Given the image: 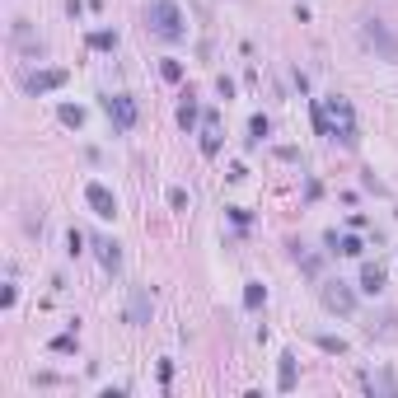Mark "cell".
<instances>
[{
  "label": "cell",
  "mask_w": 398,
  "mask_h": 398,
  "mask_svg": "<svg viewBox=\"0 0 398 398\" xmlns=\"http://www.w3.org/2000/svg\"><path fill=\"white\" fill-rule=\"evenodd\" d=\"M150 314H155V296H150L146 286H131V291H127V323H131V328H146Z\"/></svg>",
  "instance_id": "obj_7"
},
{
  "label": "cell",
  "mask_w": 398,
  "mask_h": 398,
  "mask_svg": "<svg viewBox=\"0 0 398 398\" xmlns=\"http://www.w3.org/2000/svg\"><path fill=\"white\" fill-rule=\"evenodd\" d=\"M146 28L159 38V43H183L188 38V19L173 0H150L146 5Z\"/></svg>",
  "instance_id": "obj_1"
},
{
  "label": "cell",
  "mask_w": 398,
  "mask_h": 398,
  "mask_svg": "<svg viewBox=\"0 0 398 398\" xmlns=\"http://www.w3.org/2000/svg\"><path fill=\"white\" fill-rule=\"evenodd\" d=\"M338 253H342V258H361L365 244H361L356 235H338Z\"/></svg>",
  "instance_id": "obj_16"
},
{
  "label": "cell",
  "mask_w": 398,
  "mask_h": 398,
  "mask_svg": "<svg viewBox=\"0 0 398 398\" xmlns=\"http://www.w3.org/2000/svg\"><path fill=\"white\" fill-rule=\"evenodd\" d=\"M90 47H94V52H113V47H117V33L99 28V33H90Z\"/></svg>",
  "instance_id": "obj_20"
},
{
  "label": "cell",
  "mask_w": 398,
  "mask_h": 398,
  "mask_svg": "<svg viewBox=\"0 0 398 398\" xmlns=\"http://www.w3.org/2000/svg\"><path fill=\"white\" fill-rule=\"evenodd\" d=\"M169 206L173 211H188V193H183V188H169Z\"/></svg>",
  "instance_id": "obj_23"
},
{
  "label": "cell",
  "mask_w": 398,
  "mask_h": 398,
  "mask_svg": "<svg viewBox=\"0 0 398 398\" xmlns=\"http://www.w3.org/2000/svg\"><path fill=\"white\" fill-rule=\"evenodd\" d=\"M262 305H267V286L249 281V286H244V309H262Z\"/></svg>",
  "instance_id": "obj_15"
},
{
  "label": "cell",
  "mask_w": 398,
  "mask_h": 398,
  "mask_svg": "<svg viewBox=\"0 0 398 398\" xmlns=\"http://www.w3.org/2000/svg\"><path fill=\"white\" fill-rule=\"evenodd\" d=\"M276 389H281V394L296 389V356H291V352H281V365H276Z\"/></svg>",
  "instance_id": "obj_11"
},
{
  "label": "cell",
  "mask_w": 398,
  "mask_h": 398,
  "mask_svg": "<svg viewBox=\"0 0 398 398\" xmlns=\"http://www.w3.org/2000/svg\"><path fill=\"white\" fill-rule=\"evenodd\" d=\"M178 127H183V131H193V127H197V99H193V94H183V103H178Z\"/></svg>",
  "instance_id": "obj_14"
},
{
  "label": "cell",
  "mask_w": 398,
  "mask_h": 398,
  "mask_svg": "<svg viewBox=\"0 0 398 398\" xmlns=\"http://www.w3.org/2000/svg\"><path fill=\"white\" fill-rule=\"evenodd\" d=\"M361 43L370 47V52H375L380 61H394V66H398V33L389 28L384 19H375V14H365V19H361Z\"/></svg>",
  "instance_id": "obj_3"
},
{
  "label": "cell",
  "mask_w": 398,
  "mask_h": 398,
  "mask_svg": "<svg viewBox=\"0 0 398 398\" xmlns=\"http://www.w3.org/2000/svg\"><path fill=\"white\" fill-rule=\"evenodd\" d=\"M85 202H90V211H94L99 220H113V216H117V193L108 188V183H99V178L85 183Z\"/></svg>",
  "instance_id": "obj_6"
},
{
  "label": "cell",
  "mask_w": 398,
  "mask_h": 398,
  "mask_svg": "<svg viewBox=\"0 0 398 398\" xmlns=\"http://www.w3.org/2000/svg\"><path fill=\"white\" fill-rule=\"evenodd\" d=\"M94 253H99L103 272H122V244L117 239H94Z\"/></svg>",
  "instance_id": "obj_9"
},
{
  "label": "cell",
  "mask_w": 398,
  "mask_h": 398,
  "mask_svg": "<svg viewBox=\"0 0 398 398\" xmlns=\"http://www.w3.org/2000/svg\"><path fill=\"white\" fill-rule=\"evenodd\" d=\"M57 117H61L66 127H75V131L85 127V108H75V103H61V108H57Z\"/></svg>",
  "instance_id": "obj_17"
},
{
  "label": "cell",
  "mask_w": 398,
  "mask_h": 398,
  "mask_svg": "<svg viewBox=\"0 0 398 398\" xmlns=\"http://www.w3.org/2000/svg\"><path fill=\"white\" fill-rule=\"evenodd\" d=\"M267 131H272V122H267L262 113H258V117H249V146H258V141L267 136Z\"/></svg>",
  "instance_id": "obj_19"
},
{
  "label": "cell",
  "mask_w": 398,
  "mask_h": 398,
  "mask_svg": "<svg viewBox=\"0 0 398 398\" xmlns=\"http://www.w3.org/2000/svg\"><path fill=\"white\" fill-rule=\"evenodd\" d=\"M216 90H220V99H235V80L220 75V80H216Z\"/></svg>",
  "instance_id": "obj_25"
},
{
  "label": "cell",
  "mask_w": 398,
  "mask_h": 398,
  "mask_svg": "<svg viewBox=\"0 0 398 398\" xmlns=\"http://www.w3.org/2000/svg\"><path fill=\"white\" fill-rule=\"evenodd\" d=\"M202 155H220V122H216V113L206 117V127H202Z\"/></svg>",
  "instance_id": "obj_12"
},
{
  "label": "cell",
  "mask_w": 398,
  "mask_h": 398,
  "mask_svg": "<svg viewBox=\"0 0 398 398\" xmlns=\"http://www.w3.org/2000/svg\"><path fill=\"white\" fill-rule=\"evenodd\" d=\"M14 47H23V52H43V43L33 38V28L23 19H14Z\"/></svg>",
  "instance_id": "obj_13"
},
{
  "label": "cell",
  "mask_w": 398,
  "mask_h": 398,
  "mask_svg": "<svg viewBox=\"0 0 398 398\" xmlns=\"http://www.w3.org/2000/svg\"><path fill=\"white\" fill-rule=\"evenodd\" d=\"M300 258V253H296ZM300 267H305V276H318V258H300Z\"/></svg>",
  "instance_id": "obj_26"
},
{
  "label": "cell",
  "mask_w": 398,
  "mask_h": 398,
  "mask_svg": "<svg viewBox=\"0 0 398 398\" xmlns=\"http://www.w3.org/2000/svg\"><path fill=\"white\" fill-rule=\"evenodd\" d=\"M318 300H323V309H328V314H342V318L356 314V291L342 281V276H338V281H323V286H318Z\"/></svg>",
  "instance_id": "obj_5"
},
{
  "label": "cell",
  "mask_w": 398,
  "mask_h": 398,
  "mask_svg": "<svg viewBox=\"0 0 398 398\" xmlns=\"http://www.w3.org/2000/svg\"><path fill=\"white\" fill-rule=\"evenodd\" d=\"M159 70H164V80H183V61H159Z\"/></svg>",
  "instance_id": "obj_22"
},
{
  "label": "cell",
  "mask_w": 398,
  "mask_h": 398,
  "mask_svg": "<svg viewBox=\"0 0 398 398\" xmlns=\"http://www.w3.org/2000/svg\"><path fill=\"white\" fill-rule=\"evenodd\" d=\"M103 113H108V122H113L117 136H127V131L136 127L141 108H136V99H131V94H103Z\"/></svg>",
  "instance_id": "obj_4"
},
{
  "label": "cell",
  "mask_w": 398,
  "mask_h": 398,
  "mask_svg": "<svg viewBox=\"0 0 398 398\" xmlns=\"http://www.w3.org/2000/svg\"><path fill=\"white\" fill-rule=\"evenodd\" d=\"M66 253H70V258L85 253V235H80V230H66Z\"/></svg>",
  "instance_id": "obj_21"
},
{
  "label": "cell",
  "mask_w": 398,
  "mask_h": 398,
  "mask_svg": "<svg viewBox=\"0 0 398 398\" xmlns=\"http://www.w3.org/2000/svg\"><path fill=\"white\" fill-rule=\"evenodd\" d=\"M318 347H323V352H328V356H347V342H342V338H333V333H318Z\"/></svg>",
  "instance_id": "obj_18"
},
{
  "label": "cell",
  "mask_w": 398,
  "mask_h": 398,
  "mask_svg": "<svg viewBox=\"0 0 398 398\" xmlns=\"http://www.w3.org/2000/svg\"><path fill=\"white\" fill-rule=\"evenodd\" d=\"M323 113H328V136L342 141L347 150L361 146V131H356V113H352V103L342 99V94H323Z\"/></svg>",
  "instance_id": "obj_2"
},
{
  "label": "cell",
  "mask_w": 398,
  "mask_h": 398,
  "mask_svg": "<svg viewBox=\"0 0 398 398\" xmlns=\"http://www.w3.org/2000/svg\"><path fill=\"white\" fill-rule=\"evenodd\" d=\"M66 80H70V70H61V66L33 70V75H23V94H52V90H61Z\"/></svg>",
  "instance_id": "obj_8"
},
{
  "label": "cell",
  "mask_w": 398,
  "mask_h": 398,
  "mask_svg": "<svg viewBox=\"0 0 398 398\" xmlns=\"http://www.w3.org/2000/svg\"><path fill=\"white\" fill-rule=\"evenodd\" d=\"M52 352H75V338H70V333H61V338H52Z\"/></svg>",
  "instance_id": "obj_24"
},
{
  "label": "cell",
  "mask_w": 398,
  "mask_h": 398,
  "mask_svg": "<svg viewBox=\"0 0 398 398\" xmlns=\"http://www.w3.org/2000/svg\"><path fill=\"white\" fill-rule=\"evenodd\" d=\"M384 267H380V262H361V291L365 296H380V291H384Z\"/></svg>",
  "instance_id": "obj_10"
}]
</instances>
